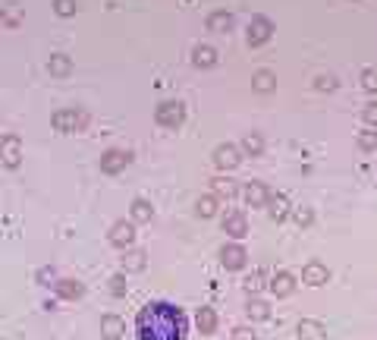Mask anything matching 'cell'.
Masks as SVG:
<instances>
[{
	"mask_svg": "<svg viewBox=\"0 0 377 340\" xmlns=\"http://www.w3.org/2000/svg\"><path fill=\"white\" fill-rule=\"evenodd\" d=\"M135 334H139V340H186L188 318L173 302L151 300L135 315Z\"/></svg>",
	"mask_w": 377,
	"mask_h": 340,
	"instance_id": "cell-1",
	"label": "cell"
},
{
	"mask_svg": "<svg viewBox=\"0 0 377 340\" xmlns=\"http://www.w3.org/2000/svg\"><path fill=\"white\" fill-rule=\"evenodd\" d=\"M50 123H54L57 133H79V129L89 126V114H85V111H76V107H69V111H57Z\"/></svg>",
	"mask_w": 377,
	"mask_h": 340,
	"instance_id": "cell-2",
	"label": "cell"
},
{
	"mask_svg": "<svg viewBox=\"0 0 377 340\" xmlns=\"http://www.w3.org/2000/svg\"><path fill=\"white\" fill-rule=\"evenodd\" d=\"M154 120L161 123V126H167V129L183 126V120H186V107H183V101H164V104H157Z\"/></svg>",
	"mask_w": 377,
	"mask_h": 340,
	"instance_id": "cell-3",
	"label": "cell"
},
{
	"mask_svg": "<svg viewBox=\"0 0 377 340\" xmlns=\"http://www.w3.org/2000/svg\"><path fill=\"white\" fill-rule=\"evenodd\" d=\"M129 164H133V151H126V148H111L101 155V170L111 173V177L120 170H126Z\"/></svg>",
	"mask_w": 377,
	"mask_h": 340,
	"instance_id": "cell-4",
	"label": "cell"
},
{
	"mask_svg": "<svg viewBox=\"0 0 377 340\" xmlns=\"http://www.w3.org/2000/svg\"><path fill=\"white\" fill-rule=\"evenodd\" d=\"M245 262H249V252H245L242 243H227L220 249V265L227 271H239V268H245Z\"/></svg>",
	"mask_w": 377,
	"mask_h": 340,
	"instance_id": "cell-5",
	"label": "cell"
},
{
	"mask_svg": "<svg viewBox=\"0 0 377 340\" xmlns=\"http://www.w3.org/2000/svg\"><path fill=\"white\" fill-rule=\"evenodd\" d=\"M242 202L249 208H264L267 199H271V190H267L264 183H258V180H249V183H242Z\"/></svg>",
	"mask_w": 377,
	"mask_h": 340,
	"instance_id": "cell-6",
	"label": "cell"
},
{
	"mask_svg": "<svg viewBox=\"0 0 377 340\" xmlns=\"http://www.w3.org/2000/svg\"><path fill=\"white\" fill-rule=\"evenodd\" d=\"M239 161H242V148L230 146V142H223V146L214 148V168L217 170H233V168H239Z\"/></svg>",
	"mask_w": 377,
	"mask_h": 340,
	"instance_id": "cell-7",
	"label": "cell"
},
{
	"mask_svg": "<svg viewBox=\"0 0 377 340\" xmlns=\"http://www.w3.org/2000/svg\"><path fill=\"white\" fill-rule=\"evenodd\" d=\"M107 240H111V246H117V249H129V246L135 243V224L133 221H117L111 227V234H107Z\"/></svg>",
	"mask_w": 377,
	"mask_h": 340,
	"instance_id": "cell-8",
	"label": "cell"
},
{
	"mask_svg": "<svg viewBox=\"0 0 377 340\" xmlns=\"http://www.w3.org/2000/svg\"><path fill=\"white\" fill-rule=\"evenodd\" d=\"M271 35H274V23L267 16H255L249 23V35H245V38H249V45L252 48H258V45H264V41H271Z\"/></svg>",
	"mask_w": 377,
	"mask_h": 340,
	"instance_id": "cell-9",
	"label": "cell"
},
{
	"mask_svg": "<svg viewBox=\"0 0 377 340\" xmlns=\"http://www.w3.org/2000/svg\"><path fill=\"white\" fill-rule=\"evenodd\" d=\"M223 234H230L233 240H242V236L249 234V218H245L242 212H227V218H223Z\"/></svg>",
	"mask_w": 377,
	"mask_h": 340,
	"instance_id": "cell-10",
	"label": "cell"
},
{
	"mask_svg": "<svg viewBox=\"0 0 377 340\" xmlns=\"http://www.w3.org/2000/svg\"><path fill=\"white\" fill-rule=\"evenodd\" d=\"M327 280H330L327 265H321V262H308L305 268H302V284H308V287H321V284H327Z\"/></svg>",
	"mask_w": 377,
	"mask_h": 340,
	"instance_id": "cell-11",
	"label": "cell"
},
{
	"mask_svg": "<svg viewBox=\"0 0 377 340\" xmlns=\"http://www.w3.org/2000/svg\"><path fill=\"white\" fill-rule=\"evenodd\" d=\"M296 334H299V340H327V328L317 318H302Z\"/></svg>",
	"mask_w": 377,
	"mask_h": 340,
	"instance_id": "cell-12",
	"label": "cell"
},
{
	"mask_svg": "<svg viewBox=\"0 0 377 340\" xmlns=\"http://www.w3.org/2000/svg\"><path fill=\"white\" fill-rule=\"evenodd\" d=\"M0 158H4L6 168H19V158H23V146H19L16 136H6L0 142Z\"/></svg>",
	"mask_w": 377,
	"mask_h": 340,
	"instance_id": "cell-13",
	"label": "cell"
},
{
	"mask_svg": "<svg viewBox=\"0 0 377 340\" xmlns=\"http://www.w3.org/2000/svg\"><path fill=\"white\" fill-rule=\"evenodd\" d=\"M267 214H271L274 221H286L289 214H293V208H289V199L283 192H271V199H267Z\"/></svg>",
	"mask_w": 377,
	"mask_h": 340,
	"instance_id": "cell-14",
	"label": "cell"
},
{
	"mask_svg": "<svg viewBox=\"0 0 377 340\" xmlns=\"http://www.w3.org/2000/svg\"><path fill=\"white\" fill-rule=\"evenodd\" d=\"M54 293L60 296V300H82V296H85V284H79V280H72V278H60L54 284Z\"/></svg>",
	"mask_w": 377,
	"mask_h": 340,
	"instance_id": "cell-15",
	"label": "cell"
},
{
	"mask_svg": "<svg viewBox=\"0 0 377 340\" xmlns=\"http://www.w3.org/2000/svg\"><path fill=\"white\" fill-rule=\"evenodd\" d=\"M239 192H242V186H239L236 180H230V177H214L211 180V195H217V199H236Z\"/></svg>",
	"mask_w": 377,
	"mask_h": 340,
	"instance_id": "cell-16",
	"label": "cell"
},
{
	"mask_svg": "<svg viewBox=\"0 0 377 340\" xmlns=\"http://www.w3.org/2000/svg\"><path fill=\"white\" fill-rule=\"evenodd\" d=\"M195 324H198L201 334H214L217 324H220V318H217V312L211 306H201V309H195Z\"/></svg>",
	"mask_w": 377,
	"mask_h": 340,
	"instance_id": "cell-17",
	"label": "cell"
},
{
	"mask_svg": "<svg viewBox=\"0 0 377 340\" xmlns=\"http://www.w3.org/2000/svg\"><path fill=\"white\" fill-rule=\"evenodd\" d=\"M101 334L107 340H120L126 334V322L120 315H101Z\"/></svg>",
	"mask_w": 377,
	"mask_h": 340,
	"instance_id": "cell-18",
	"label": "cell"
},
{
	"mask_svg": "<svg viewBox=\"0 0 377 340\" xmlns=\"http://www.w3.org/2000/svg\"><path fill=\"white\" fill-rule=\"evenodd\" d=\"M267 287H271L274 296H289V293L296 290V278H293L289 271H277V274L271 278V284H267Z\"/></svg>",
	"mask_w": 377,
	"mask_h": 340,
	"instance_id": "cell-19",
	"label": "cell"
},
{
	"mask_svg": "<svg viewBox=\"0 0 377 340\" xmlns=\"http://www.w3.org/2000/svg\"><path fill=\"white\" fill-rule=\"evenodd\" d=\"M145 265H148V256H145L142 249H129L126 256H123V271L126 274H139V271H145Z\"/></svg>",
	"mask_w": 377,
	"mask_h": 340,
	"instance_id": "cell-20",
	"label": "cell"
},
{
	"mask_svg": "<svg viewBox=\"0 0 377 340\" xmlns=\"http://www.w3.org/2000/svg\"><path fill=\"white\" fill-rule=\"evenodd\" d=\"M245 315H249L252 322H267V318H271V306H267L264 300H258V296H249V302H245Z\"/></svg>",
	"mask_w": 377,
	"mask_h": 340,
	"instance_id": "cell-21",
	"label": "cell"
},
{
	"mask_svg": "<svg viewBox=\"0 0 377 340\" xmlns=\"http://www.w3.org/2000/svg\"><path fill=\"white\" fill-rule=\"evenodd\" d=\"M192 60H195V67L208 70V67H214V63H217V50H214L211 45H195Z\"/></svg>",
	"mask_w": 377,
	"mask_h": 340,
	"instance_id": "cell-22",
	"label": "cell"
},
{
	"mask_svg": "<svg viewBox=\"0 0 377 340\" xmlns=\"http://www.w3.org/2000/svg\"><path fill=\"white\" fill-rule=\"evenodd\" d=\"M129 212H133V224H148L151 218H154V208H151L148 199H135Z\"/></svg>",
	"mask_w": 377,
	"mask_h": 340,
	"instance_id": "cell-23",
	"label": "cell"
},
{
	"mask_svg": "<svg viewBox=\"0 0 377 340\" xmlns=\"http://www.w3.org/2000/svg\"><path fill=\"white\" fill-rule=\"evenodd\" d=\"M208 28H211V32H230V28H233V16H230L227 10H217L208 16Z\"/></svg>",
	"mask_w": 377,
	"mask_h": 340,
	"instance_id": "cell-24",
	"label": "cell"
},
{
	"mask_svg": "<svg viewBox=\"0 0 377 340\" xmlns=\"http://www.w3.org/2000/svg\"><path fill=\"white\" fill-rule=\"evenodd\" d=\"M245 151V155H252V158H258L261 151H264V139H261V133H245L242 136V146H239Z\"/></svg>",
	"mask_w": 377,
	"mask_h": 340,
	"instance_id": "cell-25",
	"label": "cell"
},
{
	"mask_svg": "<svg viewBox=\"0 0 377 340\" xmlns=\"http://www.w3.org/2000/svg\"><path fill=\"white\" fill-rule=\"evenodd\" d=\"M252 85H255V92H274V85H277V76H274L271 70H258V73L252 76Z\"/></svg>",
	"mask_w": 377,
	"mask_h": 340,
	"instance_id": "cell-26",
	"label": "cell"
},
{
	"mask_svg": "<svg viewBox=\"0 0 377 340\" xmlns=\"http://www.w3.org/2000/svg\"><path fill=\"white\" fill-rule=\"evenodd\" d=\"M69 67H72V63H69V57H67V54H54V57L47 60V70H50L54 76H67V73H69Z\"/></svg>",
	"mask_w": 377,
	"mask_h": 340,
	"instance_id": "cell-27",
	"label": "cell"
},
{
	"mask_svg": "<svg viewBox=\"0 0 377 340\" xmlns=\"http://www.w3.org/2000/svg\"><path fill=\"white\" fill-rule=\"evenodd\" d=\"M355 142H359V148H361V151H374V148H377V129H371V126L361 129L359 139H355Z\"/></svg>",
	"mask_w": 377,
	"mask_h": 340,
	"instance_id": "cell-28",
	"label": "cell"
},
{
	"mask_svg": "<svg viewBox=\"0 0 377 340\" xmlns=\"http://www.w3.org/2000/svg\"><path fill=\"white\" fill-rule=\"evenodd\" d=\"M198 214H201V218H214V214H217V195H201V199H198Z\"/></svg>",
	"mask_w": 377,
	"mask_h": 340,
	"instance_id": "cell-29",
	"label": "cell"
},
{
	"mask_svg": "<svg viewBox=\"0 0 377 340\" xmlns=\"http://www.w3.org/2000/svg\"><path fill=\"white\" fill-rule=\"evenodd\" d=\"M293 221L299 224V227H311V221H315V212H311L308 205H302V208H293Z\"/></svg>",
	"mask_w": 377,
	"mask_h": 340,
	"instance_id": "cell-30",
	"label": "cell"
},
{
	"mask_svg": "<svg viewBox=\"0 0 377 340\" xmlns=\"http://www.w3.org/2000/svg\"><path fill=\"white\" fill-rule=\"evenodd\" d=\"M261 287H264V271H255L245 278V290H249V296H258Z\"/></svg>",
	"mask_w": 377,
	"mask_h": 340,
	"instance_id": "cell-31",
	"label": "cell"
},
{
	"mask_svg": "<svg viewBox=\"0 0 377 340\" xmlns=\"http://www.w3.org/2000/svg\"><path fill=\"white\" fill-rule=\"evenodd\" d=\"M361 89L365 92H377V70L374 67H368V70H361Z\"/></svg>",
	"mask_w": 377,
	"mask_h": 340,
	"instance_id": "cell-32",
	"label": "cell"
},
{
	"mask_svg": "<svg viewBox=\"0 0 377 340\" xmlns=\"http://www.w3.org/2000/svg\"><path fill=\"white\" fill-rule=\"evenodd\" d=\"M35 280H38L41 287H54L60 278H57V271H54V268H38V274H35Z\"/></svg>",
	"mask_w": 377,
	"mask_h": 340,
	"instance_id": "cell-33",
	"label": "cell"
},
{
	"mask_svg": "<svg viewBox=\"0 0 377 340\" xmlns=\"http://www.w3.org/2000/svg\"><path fill=\"white\" fill-rule=\"evenodd\" d=\"M126 290H129L126 274H113V278H111V293L113 296H126Z\"/></svg>",
	"mask_w": 377,
	"mask_h": 340,
	"instance_id": "cell-34",
	"label": "cell"
},
{
	"mask_svg": "<svg viewBox=\"0 0 377 340\" xmlns=\"http://www.w3.org/2000/svg\"><path fill=\"white\" fill-rule=\"evenodd\" d=\"M315 85L321 92H333V89H337V76H333V73H321V76L315 79Z\"/></svg>",
	"mask_w": 377,
	"mask_h": 340,
	"instance_id": "cell-35",
	"label": "cell"
},
{
	"mask_svg": "<svg viewBox=\"0 0 377 340\" xmlns=\"http://www.w3.org/2000/svg\"><path fill=\"white\" fill-rule=\"evenodd\" d=\"M54 10L60 13V16H72V13H76V0H54Z\"/></svg>",
	"mask_w": 377,
	"mask_h": 340,
	"instance_id": "cell-36",
	"label": "cell"
},
{
	"mask_svg": "<svg viewBox=\"0 0 377 340\" xmlns=\"http://www.w3.org/2000/svg\"><path fill=\"white\" fill-rule=\"evenodd\" d=\"M361 117H365L368 126H377V101H371V104H365V111H361Z\"/></svg>",
	"mask_w": 377,
	"mask_h": 340,
	"instance_id": "cell-37",
	"label": "cell"
},
{
	"mask_svg": "<svg viewBox=\"0 0 377 340\" xmlns=\"http://www.w3.org/2000/svg\"><path fill=\"white\" fill-rule=\"evenodd\" d=\"M230 340H255V331H252V328H236Z\"/></svg>",
	"mask_w": 377,
	"mask_h": 340,
	"instance_id": "cell-38",
	"label": "cell"
}]
</instances>
